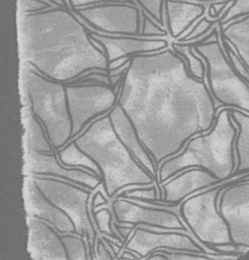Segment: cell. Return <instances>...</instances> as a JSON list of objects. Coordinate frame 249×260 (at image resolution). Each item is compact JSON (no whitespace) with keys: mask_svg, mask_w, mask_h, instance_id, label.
Returning <instances> with one entry per match:
<instances>
[{"mask_svg":"<svg viewBox=\"0 0 249 260\" xmlns=\"http://www.w3.org/2000/svg\"><path fill=\"white\" fill-rule=\"evenodd\" d=\"M117 103L157 169L180 153L190 138L209 131L221 108L205 79L194 77L172 47L131 56Z\"/></svg>","mask_w":249,"mask_h":260,"instance_id":"1","label":"cell"},{"mask_svg":"<svg viewBox=\"0 0 249 260\" xmlns=\"http://www.w3.org/2000/svg\"><path fill=\"white\" fill-rule=\"evenodd\" d=\"M19 41L22 62L53 80L69 83L89 70L109 71L105 51L70 8L21 13Z\"/></svg>","mask_w":249,"mask_h":260,"instance_id":"2","label":"cell"},{"mask_svg":"<svg viewBox=\"0 0 249 260\" xmlns=\"http://www.w3.org/2000/svg\"><path fill=\"white\" fill-rule=\"evenodd\" d=\"M72 140L97 162L109 200H114L128 187L157 183L154 177L121 141L114 130L109 113L97 118Z\"/></svg>","mask_w":249,"mask_h":260,"instance_id":"3","label":"cell"},{"mask_svg":"<svg viewBox=\"0 0 249 260\" xmlns=\"http://www.w3.org/2000/svg\"><path fill=\"white\" fill-rule=\"evenodd\" d=\"M238 127L232 120L231 108L224 107L207 132L190 138L182 151L165 159L158 168V185L188 168H202L225 183L236 169L235 139Z\"/></svg>","mask_w":249,"mask_h":260,"instance_id":"4","label":"cell"},{"mask_svg":"<svg viewBox=\"0 0 249 260\" xmlns=\"http://www.w3.org/2000/svg\"><path fill=\"white\" fill-rule=\"evenodd\" d=\"M21 84L27 105L43 123L56 151L59 150L72 139L65 83L48 78L22 63Z\"/></svg>","mask_w":249,"mask_h":260,"instance_id":"5","label":"cell"},{"mask_svg":"<svg viewBox=\"0 0 249 260\" xmlns=\"http://www.w3.org/2000/svg\"><path fill=\"white\" fill-rule=\"evenodd\" d=\"M216 28L213 39L194 45L193 50L205 62L206 83L219 107L249 114V84L232 65Z\"/></svg>","mask_w":249,"mask_h":260,"instance_id":"6","label":"cell"},{"mask_svg":"<svg viewBox=\"0 0 249 260\" xmlns=\"http://www.w3.org/2000/svg\"><path fill=\"white\" fill-rule=\"evenodd\" d=\"M228 185L220 183L194 193L179 207L180 216L189 232L211 251L215 246L232 243L228 223L219 210V198Z\"/></svg>","mask_w":249,"mask_h":260,"instance_id":"7","label":"cell"},{"mask_svg":"<svg viewBox=\"0 0 249 260\" xmlns=\"http://www.w3.org/2000/svg\"><path fill=\"white\" fill-rule=\"evenodd\" d=\"M30 177L45 196L70 217L75 234L86 238L94 253L98 239V230L91 215V198L95 190L56 177Z\"/></svg>","mask_w":249,"mask_h":260,"instance_id":"8","label":"cell"},{"mask_svg":"<svg viewBox=\"0 0 249 260\" xmlns=\"http://www.w3.org/2000/svg\"><path fill=\"white\" fill-rule=\"evenodd\" d=\"M120 84L121 82L116 86L101 83H65L72 122V139L83 132L92 121L108 114L115 107Z\"/></svg>","mask_w":249,"mask_h":260,"instance_id":"9","label":"cell"},{"mask_svg":"<svg viewBox=\"0 0 249 260\" xmlns=\"http://www.w3.org/2000/svg\"><path fill=\"white\" fill-rule=\"evenodd\" d=\"M92 31L109 35H140V8L133 3L105 2L71 9Z\"/></svg>","mask_w":249,"mask_h":260,"instance_id":"10","label":"cell"},{"mask_svg":"<svg viewBox=\"0 0 249 260\" xmlns=\"http://www.w3.org/2000/svg\"><path fill=\"white\" fill-rule=\"evenodd\" d=\"M173 206H155L139 200L119 197L112 200L114 218L121 224L142 225L155 231L189 232L187 225L174 210Z\"/></svg>","mask_w":249,"mask_h":260,"instance_id":"11","label":"cell"},{"mask_svg":"<svg viewBox=\"0 0 249 260\" xmlns=\"http://www.w3.org/2000/svg\"><path fill=\"white\" fill-rule=\"evenodd\" d=\"M124 249H128L139 256L146 257L157 250H184L195 253L208 254L207 249L187 232L155 231L142 225H136L126 240Z\"/></svg>","mask_w":249,"mask_h":260,"instance_id":"12","label":"cell"},{"mask_svg":"<svg viewBox=\"0 0 249 260\" xmlns=\"http://www.w3.org/2000/svg\"><path fill=\"white\" fill-rule=\"evenodd\" d=\"M219 210L228 223L232 243L249 247V181L228 185L219 198Z\"/></svg>","mask_w":249,"mask_h":260,"instance_id":"13","label":"cell"},{"mask_svg":"<svg viewBox=\"0 0 249 260\" xmlns=\"http://www.w3.org/2000/svg\"><path fill=\"white\" fill-rule=\"evenodd\" d=\"M26 170L28 176L56 177L76 183L92 191L103 184L101 177L92 172L62 164L57 152L26 151Z\"/></svg>","mask_w":249,"mask_h":260,"instance_id":"14","label":"cell"},{"mask_svg":"<svg viewBox=\"0 0 249 260\" xmlns=\"http://www.w3.org/2000/svg\"><path fill=\"white\" fill-rule=\"evenodd\" d=\"M89 36L103 46L109 62L121 57L155 52L169 47L168 41L162 37L109 35L92 30H89Z\"/></svg>","mask_w":249,"mask_h":260,"instance_id":"15","label":"cell"},{"mask_svg":"<svg viewBox=\"0 0 249 260\" xmlns=\"http://www.w3.org/2000/svg\"><path fill=\"white\" fill-rule=\"evenodd\" d=\"M27 252L35 260H68L61 233L32 214L26 216Z\"/></svg>","mask_w":249,"mask_h":260,"instance_id":"16","label":"cell"},{"mask_svg":"<svg viewBox=\"0 0 249 260\" xmlns=\"http://www.w3.org/2000/svg\"><path fill=\"white\" fill-rule=\"evenodd\" d=\"M220 183L222 182L205 169L188 168L161 185L163 196L160 201L177 206L190 195Z\"/></svg>","mask_w":249,"mask_h":260,"instance_id":"17","label":"cell"},{"mask_svg":"<svg viewBox=\"0 0 249 260\" xmlns=\"http://www.w3.org/2000/svg\"><path fill=\"white\" fill-rule=\"evenodd\" d=\"M23 192L27 214L45 220L61 234L75 233V228L70 217L45 196L30 176L24 180Z\"/></svg>","mask_w":249,"mask_h":260,"instance_id":"18","label":"cell"},{"mask_svg":"<svg viewBox=\"0 0 249 260\" xmlns=\"http://www.w3.org/2000/svg\"><path fill=\"white\" fill-rule=\"evenodd\" d=\"M112 125L117 135L121 139V141L125 144V146L131 151V153L135 156V158L139 161V164L150 173L154 179L158 181V169L157 166L148 153V151L143 146L141 140L139 139L136 130L121 108V106L117 103L115 107L109 112ZM158 184V183H157Z\"/></svg>","mask_w":249,"mask_h":260,"instance_id":"19","label":"cell"},{"mask_svg":"<svg viewBox=\"0 0 249 260\" xmlns=\"http://www.w3.org/2000/svg\"><path fill=\"white\" fill-rule=\"evenodd\" d=\"M168 30L172 38L187 36L205 12V5L196 0H165Z\"/></svg>","mask_w":249,"mask_h":260,"instance_id":"20","label":"cell"},{"mask_svg":"<svg viewBox=\"0 0 249 260\" xmlns=\"http://www.w3.org/2000/svg\"><path fill=\"white\" fill-rule=\"evenodd\" d=\"M221 38L237 53L249 70V15L221 25Z\"/></svg>","mask_w":249,"mask_h":260,"instance_id":"21","label":"cell"},{"mask_svg":"<svg viewBox=\"0 0 249 260\" xmlns=\"http://www.w3.org/2000/svg\"><path fill=\"white\" fill-rule=\"evenodd\" d=\"M231 117L238 127V133L235 139L236 169L233 176H239L249 171V114L231 108Z\"/></svg>","mask_w":249,"mask_h":260,"instance_id":"22","label":"cell"},{"mask_svg":"<svg viewBox=\"0 0 249 260\" xmlns=\"http://www.w3.org/2000/svg\"><path fill=\"white\" fill-rule=\"evenodd\" d=\"M24 123L26 151L57 152L48 137L43 123L33 113L27 104L25 105L24 111Z\"/></svg>","mask_w":249,"mask_h":260,"instance_id":"23","label":"cell"},{"mask_svg":"<svg viewBox=\"0 0 249 260\" xmlns=\"http://www.w3.org/2000/svg\"><path fill=\"white\" fill-rule=\"evenodd\" d=\"M57 155L60 161L69 167L82 168L86 169L94 174L101 177V171L97 165V162L88 156L84 151H82L74 140H70L65 146L57 150Z\"/></svg>","mask_w":249,"mask_h":260,"instance_id":"24","label":"cell"},{"mask_svg":"<svg viewBox=\"0 0 249 260\" xmlns=\"http://www.w3.org/2000/svg\"><path fill=\"white\" fill-rule=\"evenodd\" d=\"M172 48L185 59L188 70L194 77L198 79H205V62L194 52L193 46L191 44L182 42L173 43Z\"/></svg>","mask_w":249,"mask_h":260,"instance_id":"25","label":"cell"},{"mask_svg":"<svg viewBox=\"0 0 249 260\" xmlns=\"http://www.w3.org/2000/svg\"><path fill=\"white\" fill-rule=\"evenodd\" d=\"M61 239L67 252L68 260H87L92 253L85 237L75 233L61 234Z\"/></svg>","mask_w":249,"mask_h":260,"instance_id":"26","label":"cell"},{"mask_svg":"<svg viewBox=\"0 0 249 260\" xmlns=\"http://www.w3.org/2000/svg\"><path fill=\"white\" fill-rule=\"evenodd\" d=\"M228 1V0H220ZM249 15V0H232L231 4L226 8L224 15L220 18L221 25H226L233 20Z\"/></svg>","mask_w":249,"mask_h":260,"instance_id":"27","label":"cell"},{"mask_svg":"<svg viewBox=\"0 0 249 260\" xmlns=\"http://www.w3.org/2000/svg\"><path fill=\"white\" fill-rule=\"evenodd\" d=\"M91 215L98 232H100L101 234H105L109 237L115 236L112 229V224L115 218L111 207H105L104 205L103 208L98 209L97 211L91 210Z\"/></svg>","mask_w":249,"mask_h":260,"instance_id":"28","label":"cell"},{"mask_svg":"<svg viewBox=\"0 0 249 260\" xmlns=\"http://www.w3.org/2000/svg\"><path fill=\"white\" fill-rule=\"evenodd\" d=\"M138 3L153 21L163 26L165 0H138Z\"/></svg>","mask_w":249,"mask_h":260,"instance_id":"29","label":"cell"},{"mask_svg":"<svg viewBox=\"0 0 249 260\" xmlns=\"http://www.w3.org/2000/svg\"><path fill=\"white\" fill-rule=\"evenodd\" d=\"M220 18H207V17H202L200 18L193 26V28L190 30V32L185 36L184 38L178 40V42H183V43H187V42H191L194 41L196 39H198L199 37L203 36L204 34H206L208 30H210L217 22H219Z\"/></svg>","mask_w":249,"mask_h":260,"instance_id":"30","label":"cell"},{"mask_svg":"<svg viewBox=\"0 0 249 260\" xmlns=\"http://www.w3.org/2000/svg\"><path fill=\"white\" fill-rule=\"evenodd\" d=\"M140 35L147 37H162L165 38L167 36V31L153 21L145 11L140 10Z\"/></svg>","mask_w":249,"mask_h":260,"instance_id":"31","label":"cell"},{"mask_svg":"<svg viewBox=\"0 0 249 260\" xmlns=\"http://www.w3.org/2000/svg\"><path fill=\"white\" fill-rule=\"evenodd\" d=\"M224 49L232 63V65L235 67V69L237 70V72L244 78V80L249 84V70L247 69V67L244 65V63L241 61V59L239 58V56L237 55V53L234 51V49L224 40H222Z\"/></svg>","mask_w":249,"mask_h":260,"instance_id":"32","label":"cell"},{"mask_svg":"<svg viewBox=\"0 0 249 260\" xmlns=\"http://www.w3.org/2000/svg\"><path fill=\"white\" fill-rule=\"evenodd\" d=\"M18 2L21 13L39 12L57 6L49 0H18Z\"/></svg>","mask_w":249,"mask_h":260,"instance_id":"33","label":"cell"},{"mask_svg":"<svg viewBox=\"0 0 249 260\" xmlns=\"http://www.w3.org/2000/svg\"><path fill=\"white\" fill-rule=\"evenodd\" d=\"M105 2H122V3H133L136 6H138L140 9V5L137 4L136 0H69L71 9L72 8H79V7H84V6H89V5H95L99 3H105Z\"/></svg>","mask_w":249,"mask_h":260,"instance_id":"34","label":"cell"},{"mask_svg":"<svg viewBox=\"0 0 249 260\" xmlns=\"http://www.w3.org/2000/svg\"><path fill=\"white\" fill-rule=\"evenodd\" d=\"M96 243H98V244H96V247L94 250L95 258H98V259H113L114 258V256L111 254V252L106 247L102 237L98 238Z\"/></svg>","mask_w":249,"mask_h":260,"instance_id":"35","label":"cell"},{"mask_svg":"<svg viewBox=\"0 0 249 260\" xmlns=\"http://www.w3.org/2000/svg\"><path fill=\"white\" fill-rule=\"evenodd\" d=\"M131 57H121V58H118L116 60H113L111 62H109V70H112V69H115V68H118L120 66H122L123 64H125L127 61L130 60Z\"/></svg>","mask_w":249,"mask_h":260,"instance_id":"36","label":"cell"},{"mask_svg":"<svg viewBox=\"0 0 249 260\" xmlns=\"http://www.w3.org/2000/svg\"><path fill=\"white\" fill-rule=\"evenodd\" d=\"M119 257L120 258H129V259H140L138 255H136L134 252H132L128 249H124Z\"/></svg>","mask_w":249,"mask_h":260,"instance_id":"37","label":"cell"},{"mask_svg":"<svg viewBox=\"0 0 249 260\" xmlns=\"http://www.w3.org/2000/svg\"><path fill=\"white\" fill-rule=\"evenodd\" d=\"M49 1H51L52 3H54V4L57 5V6L66 7V8H70V9H71V7L69 6V4L67 3L66 0H49Z\"/></svg>","mask_w":249,"mask_h":260,"instance_id":"38","label":"cell"},{"mask_svg":"<svg viewBox=\"0 0 249 260\" xmlns=\"http://www.w3.org/2000/svg\"><path fill=\"white\" fill-rule=\"evenodd\" d=\"M239 181H249V174L246 175L245 177H243V179H242V180H239Z\"/></svg>","mask_w":249,"mask_h":260,"instance_id":"39","label":"cell"},{"mask_svg":"<svg viewBox=\"0 0 249 260\" xmlns=\"http://www.w3.org/2000/svg\"><path fill=\"white\" fill-rule=\"evenodd\" d=\"M201 1H205V2H210L211 0H201ZM217 1H220V0H217Z\"/></svg>","mask_w":249,"mask_h":260,"instance_id":"40","label":"cell"}]
</instances>
